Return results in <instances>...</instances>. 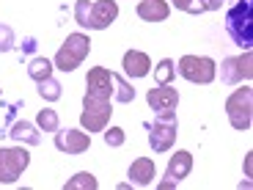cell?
I'll return each mask as SVG.
<instances>
[{"instance_id": "cell-1", "label": "cell", "mask_w": 253, "mask_h": 190, "mask_svg": "<svg viewBox=\"0 0 253 190\" xmlns=\"http://www.w3.org/2000/svg\"><path fill=\"white\" fill-rule=\"evenodd\" d=\"M146 130H149V143H152L154 152H168L173 146L179 135V121L173 110H163V113H154V121H146Z\"/></svg>"}, {"instance_id": "cell-2", "label": "cell", "mask_w": 253, "mask_h": 190, "mask_svg": "<svg viewBox=\"0 0 253 190\" xmlns=\"http://www.w3.org/2000/svg\"><path fill=\"white\" fill-rule=\"evenodd\" d=\"M88 52H91V39L85 36V33H69L66 42H63V47L55 52L52 66L61 69V72H75Z\"/></svg>"}, {"instance_id": "cell-3", "label": "cell", "mask_w": 253, "mask_h": 190, "mask_svg": "<svg viewBox=\"0 0 253 190\" xmlns=\"http://www.w3.org/2000/svg\"><path fill=\"white\" fill-rule=\"evenodd\" d=\"M226 31L237 45H253V0H240L226 17Z\"/></svg>"}, {"instance_id": "cell-4", "label": "cell", "mask_w": 253, "mask_h": 190, "mask_svg": "<svg viewBox=\"0 0 253 190\" xmlns=\"http://www.w3.org/2000/svg\"><path fill=\"white\" fill-rule=\"evenodd\" d=\"M226 113H228V121L234 130H251V121H253V91L251 86L245 89H237L234 94L226 99Z\"/></svg>"}, {"instance_id": "cell-5", "label": "cell", "mask_w": 253, "mask_h": 190, "mask_svg": "<svg viewBox=\"0 0 253 190\" xmlns=\"http://www.w3.org/2000/svg\"><path fill=\"white\" fill-rule=\"evenodd\" d=\"M176 72L184 77V80L207 86V83L215 80L217 66H215V61H212V58H207V55H184L182 61L176 63Z\"/></svg>"}, {"instance_id": "cell-6", "label": "cell", "mask_w": 253, "mask_h": 190, "mask_svg": "<svg viewBox=\"0 0 253 190\" xmlns=\"http://www.w3.org/2000/svg\"><path fill=\"white\" fill-rule=\"evenodd\" d=\"M110 113H113V108H110V99H94V96H83V113H80V124L91 133H102L105 127H108L110 121Z\"/></svg>"}, {"instance_id": "cell-7", "label": "cell", "mask_w": 253, "mask_h": 190, "mask_svg": "<svg viewBox=\"0 0 253 190\" xmlns=\"http://www.w3.org/2000/svg\"><path fill=\"white\" fill-rule=\"evenodd\" d=\"M28 163H31V154L25 149H19V146L17 149H0V182L14 185L28 168Z\"/></svg>"}, {"instance_id": "cell-8", "label": "cell", "mask_w": 253, "mask_h": 190, "mask_svg": "<svg viewBox=\"0 0 253 190\" xmlns=\"http://www.w3.org/2000/svg\"><path fill=\"white\" fill-rule=\"evenodd\" d=\"M253 55L251 50H245L242 55H234V58H226V61L220 63V80L228 83V86H240L242 80H251L253 77Z\"/></svg>"}, {"instance_id": "cell-9", "label": "cell", "mask_w": 253, "mask_h": 190, "mask_svg": "<svg viewBox=\"0 0 253 190\" xmlns=\"http://www.w3.org/2000/svg\"><path fill=\"white\" fill-rule=\"evenodd\" d=\"M85 94L94 99H110L113 96V72L105 66H94L85 77Z\"/></svg>"}, {"instance_id": "cell-10", "label": "cell", "mask_w": 253, "mask_h": 190, "mask_svg": "<svg viewBox=\"0 0 253 190\" xmlns=\"http://www.w3.org/2000/svg\"><path fill=\"white\" fill-rule=\"evenodd\" d=\"M55 146L66 154H83L91 146V135L80 130H55Z\"/></svg>"}, {"instance_id": "cell-11", "label": "cell", "mask_w": 253, "mask_h": 190, "mask_svg": "<svg viewBox=\"0 0 253 190\" xmlns=\"http://www.w3.org/2000/svg\"><path fill=\"white\" fill-rule=\"evenodd\" d=\"M146 102H149V108H152L154 113H163V110H176V105H179V91L171 89V86L165 83V86H157V89H149Z\"/></svg>"}, {"instance_id": "cell-12", "label": "cell", "mask_w": 253, "mask_h": 190, "mask_svg": "<svg viewBox=\"0 0 253 190\" xmlns=\"http://www.w3.org/2000/svg\"><path fill=\"white\" fill-rule=\"evenodd\" d=\"M116 17H119L116 0H94L91 3V31H105Z\"/></svg>"}, {"instance_id": "cell-13", "label": "cell", "mask_w": 253, "mask_h": 190, "mask_svg": "<svg viewBox=\"0 0 253 190\" xmlns=\"http://www.w3.org/2000/svg\"><path fill=\"white\" fill-rule=\"evenodd\" d=\"M129 182L138 185V188H146V185H152L154 177H157V168H154V160L149 157H138L132 165H129V171H126Z\"/></svg>"}, {"instance_id": "cell-14", "label": "cell", "mask_w": 253, "mask_h": 190, "mask_svg": "<svg viewBox=\"0 0 253 190\" xmlns=\"http://www.w3.org/2000/svg\"><path fill=\"white\" fill-rule=\"evenodd\" d=\"M121 66H124V75H129V77H146L149 72H152V61H149V55L140 52V50L124 52Z\"/></svg>"}, {"instance_id": "cell-15", "label": "cell", "mask_w": 253, "mask_h": 190, "mask_svg": "<svg viewBox=\"0 0 253 190\" xmlns=\"http://www.w3.org/2000/svg\"><path fill=\"white\" fill-rule=\"evenodd\" d=\"M171 14V6L165 0H140L138 3V17L146 22H163Z\"/></svg>"}, {"instance_id": "cell-16", "label": "cell", "mask_w": 253, "mask_h": 190, "mask_svg": "<svg viewBox=\"0 0 253 190\" xmlns=\"http://www.w3.org/2000/svg\"><path fill=\"white\" fill-rule=\"evenodd\" d=\"M190 171H193V154L190 152H176L171 154V160H168V179H173V182H182L184 177H190Z\"/></svg>"}, {"instance_id": "cell-17", "label": "cell", "mask_w": 253, "mask_h": 190, "mask_svg": "<svg viewBox=\"0 0 253 190\" xmlns=\"http://www.w3.org/2000/svg\"><path fill=\"white\" fill-rule=\"evenodd\" d=\"M11 135L17 143H28V146H39L42 143V133H39V127L36 124H31V121H14L11 124Z\"/></svg>"}, {"instance_id": "cell-18", "label": "cell", "mask_w": 253, "mask_h": 190, "mask_svg": "<svg viewBox=\"0 0 253 190\" xmlns=\"http://www.w3.org/2000/svg\"><path fill=\"white\" fill-rule=\"evenodd\" d=\"M52 61H47V58H31V63H28V75L33 77V80H44V77L52 75Z\"/></svg>"}, {"instance_id": "cell-19", "label": "cell", "mask_w": 253, "mask_h": 190, "mask_svg": "<svg viewBox=\"0 0 253 190\" xmlns=\"http://www.w3.org/2000/svg\"><path fill=\"white\" fill-rule=\"evenodd\" d=\"M39 94H42V99H47V102H58L61 99V83L55 80V77H44V80H39Z\"/></svg>"}, {"instance_id": "cell-20", "label": "cell", "mask_w": 253, "mask_h": 190, "mask_svg": "<svg viewBox=\"0 0 253 190\" xmlns=\"http://www.w3.org/2000/svg\"><path fill=\"white\" fill-rule=\"evenodd\" d=\"M36 127H39V130H44V133H55L58 127H61L58 110H52V108L39 110V116H36Z\"/></svg>"}, {"instance_id": "cell-21", "label": "cell", "mask_w": 253, "mask_h": 190, "mask_svg": "<svg viewBox=\"0 0 253 190\" xmlns=\"http://www.w3.org/2000/svg\"><path fill=\"white\" fill-rule=\"evenodd\" d=\"M63 188L66 190H96V177L88 174V171H80V174H75L69 182L63 185Z\"/></svg>"}, {"instance_id": "cell-22", "label": "cell", "mask_w": 253, "mask_h": 190, "mask_svg": "<svg viewBox=\"0 0 253 190\" xmlns=\"http://www.w3.org/2000/svg\"><path fill=\"white\" fill-rule=\"evenodd\" d=\"M113 96L126 105V102L135 99V89H132V86H129V83H126L121 75H113Z\"/></svg>"}, {"instance_id": "cell-23", "label": "cell", "mask_w": 253, "mask_h": 190, "mask_svg": "<svg viewBox=\"0 0 253 190\" xmlns=\"http://www.w3.org/2000/svg\"><path fill=\"white\" fill-rule=\"evenodd\" d=\"M173 75H176V63L171 61V58H163V61L154 66V80L160 83V86H165V83H171Z\"/></svg>"}, {"instance_id": "cell-24", "label": "cell", "mask_w": 253, "mask_h": 190, "mask_svg": "<svg viewBox=\"0 0 253 190\" xmlns=\"http://www.w3.org/2000/svg\"><path fill=\"white\" fill-rule=\"evenodd\" d=\"M75 19H77V25L91 28V3L88 0H77L75 3Z\"/></svg>"}, {"instance_id": "cell-25", "label": "cell", "mask_w": 253, "mask_h": 190, "mask_svg": "<svg viewBox=\"0 0 253 190\" xmlns=\"http://www.w3.org/2000/svg\"><path fill=\"white\" fill-rule=\"evenodd\" d=\"M102 133H105V143L110 146V149H119V146H124V130H121V127H105V130H102Z\"/></svg>"}, {"instance_id": "cell-26", "label": "cell", "mask_w": 253, "mask_h": 190, "mask_svg": "<svg viewBox=\"0 0 253 190\" xmlns=\"http://www.w3.org/2000/svg\"><path fill=\"white\" fill-rule=\"evenodd\" d=\"M17 47V42H14V31L8 25H0V52H8Z\"/></svg>"}, {"instance_id": "cell-27", "label": "cell", "mask_w": 253, "mask_h": 190, "mask_svg": "<svg viewBox=\"0 0 253 190\" xmlns=\"http://www.w3.org/2000/svg\"><path fill=\"white\" fill-rule=\"evenodd\" d=\"M173 6L179 11H187V14H204L201 6H198V0H173Z\"/></svg>"}, {"instance_id": "cell-28", "label": "cell", "mask_w": 253, "mask_h": 190, "mask_svg": "<svg viewBox=\"0 0 253 190\" xmlns=\"http://www.w3.org/2000/svg\"><path fill=\"white\" fill-rule=\"evenodd\" d=\"M226 0H198V6H201V11H217V8L223 6Z\"/></svg>"}, {"instance_id": "cell-29", "label": "cell", "mask_w": 253, "mask_h": 190, "mask_svg": "<svg viewBox=\"0 0 253 190\" xmlns=\"http://www.w3.org/2000/svg\"><path fill=\"white\" fill-rule=\"evenodd\" d=\"M33 50H36V39L28 36L25 42H22V52H33Z\"/></svg>"}]
</instances>
